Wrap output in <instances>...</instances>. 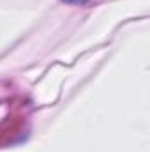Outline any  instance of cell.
I'll return each instance as SVG.
<instances>
[{
	"label": "cell",
	"mask_w": 150,
	"mask_h": 152,
	"mask_svg": "<svg viewBox=\"0 0 150 152\" xmlns=\"http://www.w3.org/2000/svg\"><path fill=\"white\" fill-rule=\"evenodd\" d=\"M62 2L71 4V5H85L87 4V0H62Z\"/></svg>",
	"instance_id": "cell-1"
}]
</instances>
